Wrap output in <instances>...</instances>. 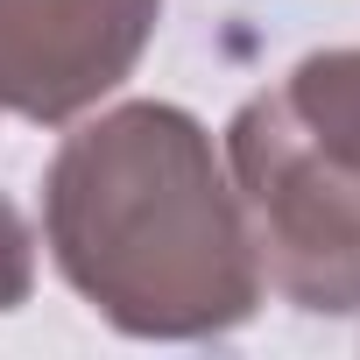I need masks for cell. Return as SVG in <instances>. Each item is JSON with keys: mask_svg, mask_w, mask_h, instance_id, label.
<instances>
[{"mask_svg": "<svg viewBox=\"0 0 360 360\" xmlns=\"http://www.w3.org/2000/svg\"><path fill=\"white\" fill-rule=\"evenodd\" d=\"M226 176L248 212L262 283L311 318H353L360 311V176L318 155L276 92L233 113Z\"/></svg>", "mask_w": 360, "mask_h": 360, "instance_id": "cell-2", "label": "cell"}, {"mask_svg": "<svg viewBox=\"0 0 360 360\" xmlns=\"http://www.w3.org/2000/svg\"><path fill=\"white\" fill-rule=\"evenodd\" d=\"M29 290H36V233L15 212V198L0 191V311L29 304Z\"/></svg>", "mask_w": 360, "mask_h": 360, "instance_id": "cell-5", "label": "cell"}, {"mask_svg": "<svg viewBox=\"0 0 360 360\" xmlns=\"http://www.w3.org/2000/svg\"><path fill=\"white\" fill-rule=\"evenodd\" d=\"M43 240L127 339H219L262 304L226 155L162 99H127L64 134L43 176Z\"/></svg>", "mask_w": 360, "mask_h": 360, "instance_id": "cell-1", "label": "cell"}, {"mask_svg": "<svg viewBox=\"0 0 360 360\" xmlns=\"http://www.w3.org/2000/svg\"><path fill=\"white\" fill-rule=\"evenodd\" d=\"M276 99L290 106V120L304 127V141L318 155H332L339 169L360 176V50H318L304 57Z\"/></svg>", "mask_w": 360, "mask_h": 360, "instance_id": "cell-4", "label": "cell"}, {"mask_svg": "<svg viewBox=\"0 0 360 360\" xmlns=\"http://www.w3.org/2000/svg\"><path fill=\"white\" fill-rule=\"evenodd\" d=\"M162 0H0V120L64 127L148 50Z\"/></svg>", "mask_w": 360, "mask_h": 360, "instance_id": "cell-3", "label": "cell"}]
</instances>
